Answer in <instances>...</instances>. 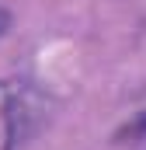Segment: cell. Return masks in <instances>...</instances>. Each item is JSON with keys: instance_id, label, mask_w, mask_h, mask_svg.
<instances>
[{"instance_id": "obj_2", "label": "cell", "mask_w": 146, "mask_h": 150, "mask_svg": "<svg viewBox=\"0 0 146 150\" xmlns=\"http://www.w3.org/2000/svg\"><path fill=\"white\" fill-rule=\"evenodd\" d=\"M7 28H11V14L0 7V38H4V32H7Z\"/></svg>"}, {"instance_id": "obj_1", "label": "cell", "mask_w": 146, "mask_h": 150, "mask_svg": "<svg viewBox=\"0 0 146 150\" xmlns=\"http://www.w3.org/2000/svg\"><path fill=\"white\" fill-rule=\"evenodd\" d=\"M11 108H14V94L0 87V115H7V112H11Z\"/></svg>"}]
</instances>
